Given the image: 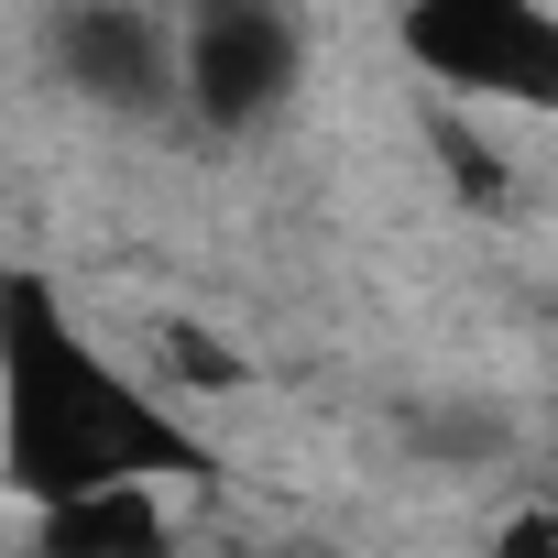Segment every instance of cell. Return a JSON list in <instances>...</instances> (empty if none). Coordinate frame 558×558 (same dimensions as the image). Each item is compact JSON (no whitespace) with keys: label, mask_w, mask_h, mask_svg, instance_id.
<instances>
[{"label":"cell","mask_w":558,"mask_h":558,"mask_svg":"<svg viewBox=\"0 0 558 558\" xmlns=\"http://www.w3.org/2000/svg\"><path fill=\"white\" fill-rule=\"evenodd\" d=\"M34 558H186L175 493L165 482H121V493H77L34 514Z\"/></svg>","instance_id":"obj_5"},{"label":"cell","mask_w":558,"mask_h":558,"mask_svg":"<svg viewBox=\"0 0 558 558\" xmlns=\"http://www.w3.org/2000/svg\"><path fill=\"white\" fill-rule=\"evenodd\" d=\"M208 471L219 449L186 427V405L77 318V296L45 263L0 252V493L45 514V504L121 493V482L186 493Z\"/></svg>","instance_id":"obj_1"},{"label":"cell","mask_w":558,"mask_h":558,"mask_svg":"<svg viewBox=\"0 0 558 558\" xmlns=\"http://www.w3.org/2000/svg\"><path fill=\"white\" fill-rule=\"evenodd\" d=\"M45 66L66 99L110 110V121H165L186 110V23L143 12V0H77L45 23Z\"/></svg>","instance_id":"obj_4"},{"label":"cell","mask_w":558,"mask_h":558,"mask_svg":"<svg viewBox=\"0 0 558 558\" xmlns=\"http://www.w3.org/2000/svg\"><path fill=\"white\" fill-rule=\"evenodd\" d=\"M547 514H558V493H547Z\"/></svg>","instance_id":"obj_7"},{"label":"cell","mask_w":558,"mask_h":558,"mask_svg":"<svg viewBox=\"0 0 558 558\" xmlns=\"http://www.w3.org/2000/svg\"><path fill=\"white\" fill-rule=\"evenodd\" d=\"M482 558H558V514H547V504H514V514L493 525Z\"/></svg>","instance_id":"obj_6"},{"label":"cell","mask_w":558,"mask_h":558,"mask_svg":"<svg viewBox=\"0 0 558 558\" xmlns=\"http://www.w3.org/2000/svg\"><path fill=\"white\" fill-rule=\"evenodd\" d=\"M307 88V23L274 0H208L186 12V121L241 143L263 121H286Z\"/></svg>","instance_id":"obj_3"},{"label":"cell","mask_w":558,"mask_h":558,"mask_svg":"<svg viewBox=\"0 0 558 558\" xmlns=\"http://www.w3.org/2000/svg\"><path fill=\"white\" fill-rule=\"evenodd\" d=\"M395 56L493 121H558V12L547 0H405Z\"/></svg>","instance_id":"obj_2"}]
</instances>
